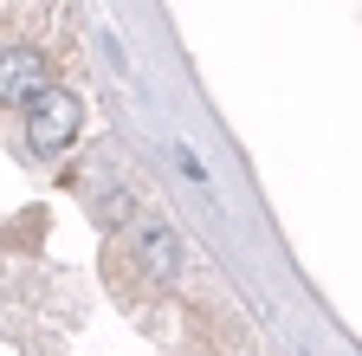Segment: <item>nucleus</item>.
<instances>
[{
	"instance_id": "1",
	"label": "nucleus",
	"mask_w": 362,
	"mask_h": 356,
	"mask_svg": "<svg viewBox=\"0 0 362 356\" xmlns=\"http://www.w3.org/2000/svg\"><path fill=\"white\" fill-rule=\"evenodd\" d=\"M90 207L104 234H136L129 162L90 143V59L78 0H0V292H20L26 253Z\"/></svg>"
}]
</instances>
